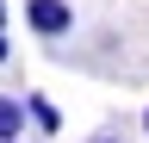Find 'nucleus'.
<instances>
[{
	"mask_svg": "<svg viewBox=\"0 0 149 143\" xmlns=\"http://www.w3.org/2000/svg\"><path fill=\"white\" fill-rule=\"evenodd\" d=\"M25 25L37 38H62V31H74V6L68 0H25Z\"/></svg>",
	"mask_w": 149,
	"mask_h": 143,
	"instance_id": "1",
	"label": "nucleus"
},
{
	"mask_svg": "<svg viewBox=\"0 0 149 143\" xmlns=\"http://www.w3.org/2000/svg\"><path fill=\"white\" fill-rule=\"evenodd\" d=\"M25 100H13V93H0V143H13V137H25Z\"/></svg>",
	"mask_w": 149,
	"mask_h": 143,
	"instance_id": "2",
	"label": "nucleus"
},
{
	"mask_svg": "<svg viewBox=\"0 0 149 143\" xmlns=\"http://www.w3.org/2000/svg\"><path fill=\"white\" fill-rule=\"evenodd\" d=\"M25 112H31L37 131H62V112H56V100H50V93H25Z\"/></svg>",
	"mask_w": 149,
	"mask_h": 143,
	"instance_id": "3",
	"label": "nucleus"
},
{
	"mask_svg": "<svg viewBox=\"0 0 149 143\" xmlns=\"http://www.w3.org/2000/svg\"><path fill=\"white\" fill-rule=\"evenodd\" d=\"M6 56H13V50H6V31H0V62H6Z\"/></svg>",
	"mask_w": 149,
	"mask_h": 143,
	"instance_id": "4",
	"label": "nucleus"
},
{
	"mask_svg": "<svg viewBox=\"0 0 149 143\" xmlns=\"http://www.w3.org/2000/svg\"><path fill=\"white\" fill-rule=\"evenodd\" d=\"M0 31H6V0H0Z\"/></svg>",
	"mask_w": 149,
	"mask_h": 143,
	"instance_id": "5",
	"label": "nucleus"
},
{
	"mask_svg": "<svg viewBox=\"0 0 149 143\" xmlns=\"http://www.w3.org/2000/svg\"><path fill=\"white\" fill-rule=\"evenodd\" d=\"M143 137H149V106H143Z\"/></svg>",
	"mask_w": 149,
	"mask_h": 143,
	"instance_id": "6",
	"label": "nucleus"
},
{
	"mask_svg": "<svg viewBox=\"0 0 149 143\" xmlns=\"http://www.w3.org/2000/svg\"><path fill=\"white\" fill-rule=\"evenodd\" d=\"M93 143H118V137H93Z\"/></svg>",
	"mask_w": 149,
	"mask_h": 143,
	"instance_id": "7",
	"label": "nucleus"
},
{
	"mask_svg": "<svg viewBox=\"0 0 149 143\" xmlns=\"http://www.w3.org/2000/svg\"><path fill=\"white\" fill-rule=\"evenodd\" d=\"M13 143H19V137H13Z\"/></svg>",
	"mask_w": 149,
	"mask_h": 143,
	"instance_id": "8",
	"label": "nucleus"
}]
</instances>
